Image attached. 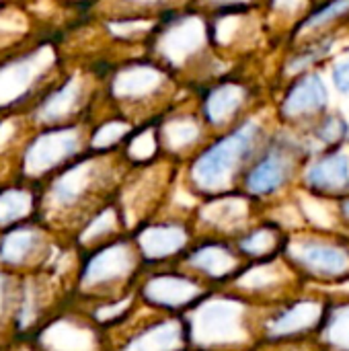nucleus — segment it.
Returning <instances> with one entry per match:
<instances>
[{
	"label": "nucleus",
	"mask_w": 349,
	"mask_h": 351,
	"mask_svg": "<svg viewBox=\"0 0 349 351\" xmlns=\"http://www.w3.org/2000/svg\"><path fill=\"white\" fill-rule=\"evenodd\" d=\"M272 109H259L234 128L212 136L181 167V181L200 199L241 191L243 177L276 130Z\"/></svg>",
	"instance_id": "obj_1"
},
{
	"label": "nucleus",
	"mask_w": 349,
	"mask_h": 351,
	"mask_svg": "<svg viewBox=\"0 0 349 351\" xmlns=\"http://www.w3.org/2000/svg\"><path fill=\"white\" fill-rule=\"evenodd\" d=\"M144 43L146 53L183 84L197 80V86H202L218 76L210 70L220 58L212 45L210 16L197 4L163 12Z\"/></svg>",
	"instance_id": "obj_2"
},
{
	"label": "nucleus",
	"mask_w": 349,
	"mask_h": 351,
	"mask_svg": "<svg viewBox=\"0 0 349 351\" xmlns=\"http://www.w3.org/2000/svg\"><path fill=\"white\" fill-rule=\"evenodd\" d=\"M263 306L253 304L230 288H214L183 313L191 350L253 351L259 346Z\"/></svg>",
	"instance_id": "obj_3"
},
{
	"label": "nucleus",
	"mask_w": 349,
	"mask_h": 351,
	"mask_svg": "<svg viewBox=\"0 0 349 351\" xmlns=\"http://www.w3.org/2000/svg\"><path fill=\"white\" fill-rule=\"evenodd\" d=\"M144 269L146 265L132 232L95 249L78 251L72 302L91 308L125 298L136 292Z\"/></svg>",
	"instance_id": "obj_4"
},
{
	"label": "nucleus",
	"mask_w": 349,
	"mask_h": 351,
	"mask_svg": "<svg viewBox=\"0 0 349 351\" xmlns=\"http://www.w3.org/2000/svg\"><path fill=\"white\" fill-rule=\"evenodd\" d=\"M311 154L313 148L300 132L276 125L261 152L249 165L241 191L255 199L263 210L292 197Z\"/></svg>",
	"instance_id": "obj_5"
},
{
	"label": "nucleus",
	"mask_w": 349,
	"mask_h": 351,
	"mask_svg": "<svg viewBox=\"0 0 349 351\" xmlns=\"http://www.w3.org/2000/svg\"><path fill=\"white\" fill-rule=\"evenodd\" d=\"M309 288L327 292L349 282V234L344 230L302 226L288 232L282 253Z\"/></svg>",
	"instance_id": "obj_6"
},
{
	"label": "nucleus",
	"mask_w": 349,
	"mask_h": 351,
	"mask_svg": "<svg viewBox=\"0 0 349 351\" xmlns=\"http://www.w3.org/2000/svg\"><path fill=\"white\" fill-rule=\"evenodd\" d=\"M109 351H189L183 315L158 313L142 300L117 327L107 331Z\"/></svg>",
	"instance_id": "obj_7"
},
{
	"label": "nucleus",
	"mask_w": 349,
	"mask_h": 351,
	"mask_svg": "<svg viewBox=\"0 0 349 351\" xmlns=\"http://www.w3.org/2000/svg\"><path fill=\"white\" fill-rule=\"evenodd\" d=\"M193 101L214 136L234 128L251 113L265 107L259 86L251 78L234 72H224L214 80L197 86Z\"/></svg>",
	"instance_id": "obj_8"
},
{
	"label": "nucleus",
	"mask_w": 349,
	"mask_h": 351,
	"mask_svg": "<svg viewBox=\"0 0 349 351\" xmlns=\"http://www.w3.org/2000/svg\"><path fill=\"white\" fill-rule=\"evenodd\" d=\"M177 84L179 80L160 62L146 53V58L134 60L115 72L111 93L117 103L136 111L144 109L150 117H158L177 101Z\"/></svg>",
	"instance_id": "obj_9"
},
{
	"label": "nucleus",
	"mask_w": 349,
	"mask_h": 351,
	"mask_svg": "<svg viewBox=\"0 0 349 351\" xmlns=\"http://www.w3.org/2000/svg\"><path fill=\"white\" fill-rule=\"evenodd\" d=\"M333 88L323 68L302 72L282 82L278 99L272 103V113L278 125L304 132L315 119L329 111Z\"/></svg>",
	"instance_id": "obj_10"
},
{
	"label": "nucleus",
	"mask_w": 349,
	"mask_h": 351,
	"mask_svg": "<svg viewBox=\"0 0 349 351\" xmlns=\"http://www.w3.org/2000/svg\"><path fill=\"white\" fill-rule=\"evenodd\" d=\"M327 302L329 298L321 290L309 288L282 304L263 308L259 321V343L317 337L325 321Z\"/></svg>",
	"instance_id": "obj_11"
},
{
	"label": "nucleus",
	"mask_w": 349,
	"mask_h": 351,
	"mask_svg": "<svg viewBox=\"0 0 349 351\" xmlns=\"http://www.w3.org/2000/svg\"><path fill=\"white\" fill-rule=\"evenodd\" d=\"M212 290L210 284L185 271L181 265L146 267L136 286L138 298L146 306L169 315L187 313Z\"/></svg>",
	"instance_id": "obj_12"
},
{
	"label": "nucleus",
	"mask_w": 349,
	"mask_h": 351,
	"mask_svg": "<svg viewBox=\"0 0 349 351\" xmlns=\"http://www.w3.org/2000/svg\"><path fill=\"white\" fill-rule=\"evenodd\" d=\"M226 288L234 290L237 294L245 296L247 300L263 308L282 304L309 290L306 282L284 255L267 261L247 263L243 271Z\"/></svg>",
	"instance_id": "obj_13"
},
{
	"label": "nucleus",
	"mask_w": 349,
	"mask_h": 351,
	"mask_svg": "<svg viewBox=\"0 0 349 351\" xmlns=\"http://www.w3.org/2000/svg\"><path fill=\"white\" fill-rule=\"evenodd\" d=\"M33 351H109L107 331L76 302H70L29 339Z\"/></svg>",
	"instance_id": "obj_14"
},
{
	"label": "nucleus",
	"mask_w": 349,
	"mask_h": 351,
	"mask_svg": "<svg viewBox=\"0 0 349 351\" xmlns=\"http://www.w3.org/2000/svg\"><path fill=\"white\" fill-rule=\"evenodd\" d=\"M138 251L146 267L177 265L197 241V230L191 216L160 214L132 230Z\"/></svg>",
	"instance_id": "obj_15"
},
{
	"label": "nucleus",
	"mask_w": 349,
	"mask_h": 351,
	"mask_svg": "<svg viewBox=\"0 0 349 351\" xmlns=\"http://www.w3.org/2000/svg\"><path fill=\"white\" fill-rule=\"evenodd\" d=\"M263 214L265 210L247 193L232 191V193L200 199L191 218L197 237H218V239L237 241Z\"/></svg>",
	"instance_id": "obj_16"
},
{
	"label": "nucleus",
	"mask_w": 349,
	"mask_h": 351,
	"mask_svg": "<svg viewBox=\"0 0 349 351\" xmlns=\"http://www.w3.org/2000/svg\"><path fill=\"white\" fill-rule=\"evenodd\" d=\"M156 132L163 154L181 167L214 136L202 119L193 99L187 101L185 107L181 101H175L167 111H163L156 119Z\"/></svg>",
	"instance_id": "obj_17"
},
{
	"label": "nucleus",
	"mask_w": 349,
	"mask_h": 351,
	"mask_svg": "<svg viewBox=\"0 0 349 351\" xmlns=\"http://www.w3.org/2000/svg\"><path fill=\"white\" fill-rule=\"evenodd\" d=\"M247 263L249 261L241 255L234 241L218 237H197V241L177 265L204 280L212 288H226Z\"/></svg>",
	"instance_id": "obj_18"
},
{
	"label": "nucleus",
	"mask_w": 349,
	"mask_h": 351,
	"mask_svg": "<svg viewBox=\"0 0 349 351\" xmlns=\"http://www.w3.org/2000/svg\"><path fill=\"white\" fill-rule=\"evenodd\" d=\"M298 191L325 202L349 195V148L313 152L302 167Z\"/></svg>",
	"instance_id": "obj_19"
},
{
	"label": "nucleus",
	"mask_w": 349,
	"mask_h": 351,
	"mask_svg": "<svg viewBox=\"0 0 349 351\" xmlns=\"http://www.w3.org/2000/svg\"><path fill=\"white\" fill-rule=\"evenodd\" d=\"M49 245L41 230L14 226L0 241V267L27 276L37 274L47 267Z\"/></svg>",
	"instance_id": "obj_20"
},
{
	"label": "nucleus",
	"mask_w": 349,
	"mask_h": 351,
	"mask_svg": "<svg viewBox=\"0 0 349 351\" xmlns=\"http://www.w3.org/2000/svg\"><path fill=\"white\" fill-rule=\"evenodd\" d=\"M288 241V230L269 216H261L249 230H245L237 241V249L241 255L251 261H267L280 257L284 253Z\"/></svg>",
	"instance_id": "obj_21"
},
{
	"label": "nucleus",
	"mask_w": 349,
	"mask_h": 351,
	"mask_svg": "<svg viewBox=\"0 0 349 351\" xmlns=\"http://www.w3.org/2000/svg\"><path fill=\"white\" fill-rule=\"evenodd\" d=\"M349 27V0H319L311 12L292 29L288 43L309 39L315 35L341 31Z\"/></svg>",
	"instance_id": "obj_22"
},
{
	"label": "nucleus",
	"mask_w": 349,
	"mask_h": 351,
	"mask_svg": "<svg viewBox=\"0 0 349 351\" xmlns=\"http://www.w3.org/2000/svg\"><path fill=\"white\" fill-rule=\"evenodd\" d=\"M300 134L306 138L313 152L349 148V115L331 107Z\"/></svg>",
	"instance_id": "obj_23"
},
{
	"label": "nucleus",
	"mask_w": 349,
	"mask_h": 351,
	"mask_svg": "<svg viewBox=\"0 0 349 351\" xmlns=\"http://www.w3.org/2000/svg\"><path fill=\"white\" fill-rule=\"evenodd\" d=\"M21 274L0 267V351L8 346L6 335H16L23 331V282Z\"/></svg>",
	"instance_id": "obj_24"
},
{
	"label": "nucleus",
	"mask_w": 349,
	"mask_h": 351,
	"mask_svg": "<svg viewBox=\"0 0 349 351\" xmlns=\"http://www.w3.org/2000/svg\"><path fill=\"white\" fill-rule=\"evenodd\" d=\"M317 339L325 351H349V294L329 298Z\"/></svg>",
	"instance_id": "obj_25"
},
{
	"label": "nucleus",
	"mask_w": 349,
	"mask_h": 351,
	"mask_svg": "<svg viewBox=\"0 0 349 351\" xmlns=\"http://www.w3.org/2000/svg\"><path fill=\"white\" fill-rule=\"evenodd\" d=\"M319 0H263L261 12L267 21L269 33H280V39H288L292 29L311 12Z\"/></svg>",
	"instance_id": "obj_26"
},
{
	"label": "nucleus",
	"mask_w": 349,
	"mask_h": 351,
	"mask_svg": "<svg viewBox=\"0 0 349 351\" xmlns=\"http://www.w3.org/2000/svg\"><path fill=\"white\" fill-rule=\"evenodd\" d=\"M76 152H78L76 134L56 132V134H47L45 138H41V142L31 150L29 160H31V167H35L37 171H43L49 167H56L58 162H64Z\"/></svg>",
	"instance_id": "obj_27"
},
{
	"label": "nucleus",
	"mask_w": 349,
	"mask_h": 351,
	"mask_svg": "<svg viewBox=\"0 0 349 351\" xmlns=\"http://www.w3.org/2000/svg\"><path fill=\"white\" fill-rule=\"evenodd\" d=\"M329 84L333 93L341 99H349V45L335 51V56L329 60V66L325 68Z\"/></svg>",
	"instance_id": "obj_28"
},
{
	"label": "nucleus",
	"mask_w": 349,
	"mask_h": 351,
	"mask_svg": "<svg viewBox=\"0 0 349 351\" xmlns=\"http://www.w3.org/2000/svg\"><path fill=\"white\" fill-rule=\"evenodd\" d=\"M128 14H144V16H160L167 10L181 8L193 4V0H119Z\"/></svg>",
	"instance_id": "obj_29"
},
{
	"label": "nucleus",
	"mask_w": 349,
	"mask_h": 351,
	"mask_svg": "<svg viewBox=\"0 0 349 351\" xmlns=\"http://www.w3.org/2000/svg\"><path fill=\"white\" fill-rule=\"evenodd\" d=\"M29 195L19 191H6L0 195V224H14L29 212Z\"/></svg>",
	"instance_id": "obj_30"
},
{
	"label": "nucleus",
	"mask_w": 349,
	"mask_h": 351,
	"mask_svg": "<svg viewBox=\"0 0 349 351\" xmlns=\"http://www.w3.org/2000/svg\"><path fill=\"white\" fill-rule=\"evenodd\" d=\"M78 101V86L76 82H68L56 97H51L47 103H45V113L47 117H64Z\"/></svg>",
	"instance_id": "obj_31"
},
{
	"label": "nucleus",
	"mask_w": 349,
	"mask_h": 351,
	"mask_svg": "<svg viewBox=\"0 0 349 351\" xmlns=\"http://www.w3.org/2000/svg\"><path fill=\"white\" fill-rule=\"evenodd\" d=\"M253 351H325L317 337L296 339V341H276V343H259Z\"/></svg>",
	"instance_id": "obj_32"
},
{
	"label": "nucleus",
	"mask_w": 349,
	"mask_h": 351,
	"mask_svg": "<svg viewBox=\"0 0 349 351\" xmlns=\"http://www.w3.org/2000/svg\"><path fill=\"white\" fill-rule=\"evenodd\" d=\"M263 0H193L200 8L206 12H216V10H230V8H261Z\"/></svg>",
	"instance_id": "obj_33"
},
{
	"label": "nucleus",
	"mask_w": 349,
	"mask_h": 351,
	"mask_svg": "<svg viewBox=\"0 0 349 351\" xmlns=\"http://www.w3.org/2000/svg\"><path fill=\"white\" fill-rule=\"evenodd\" d=\"M335 214H337L339 230H344L346 234H349V195H346L339 202H335Z\"/></svg>",
	"instance_id": "obj_34"
},
{
	"label": "nucleus",
	"mask_w": 349,
	"mask_h": 351,
	"mask_svg": "<svg viewBox=\"0 0 349 351\" xmlns=\"http://www.w3.org/2000/svg\"><path fill=\"white\" fill-rule=\"evenodd\" d=\"M189 351H197V350H189Z\"/></svg>",
	"instance_id": "obj_35"
}]
</instances>
